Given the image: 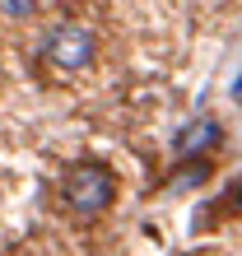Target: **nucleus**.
Returning a JSON list of instances; mask_svg holds the SVG:
<instances>
[{
	"label": "nucleus",
	"instance_id": "obj_2",
	"mask_svg": "<svg viewBox=\"0 0 242 256\" xmlns=\"http://www.w3.org/2000/svg\"><path fill=\"white\" fill-rule=\"evenodd\" d=\"M42 56L52 66H60V70H84L94 61V33L80 28V24H60V28H52L42 38Z\"/></svg>",
	"mask_w": 242,
	"mask_h": 256
},
{
	"label": "nucleus",
	"instance_id": "obj_1",
	"mask_svg": "<svg viewBox=\"0 0 242 256\" xmlns=\"http://www.w3.org/2000/svg\"><path fill=\"white\" fill-rule=\"evenodd\" d=\"M112 196H116V182L102 163H80L66 177V205L74 214H98V210L112 205Z\"/></svg>",
	"mask_w": 242,
	"mask_h": 256
},
{
	"label": "nucleus",
	"instance_id": "obj_3",
	"mask_svg": "<svg viewBox=\"0 0 242 256\" xmlns=\"http://www.w3.org/2000/svg\"><path fill=\"white\" fill-rule=\"evenodd\" d=\"M219 140V122L214 116H196V122H186V130L177 135V154L186 158V154H200V149H210Z\"/></svg>",
	"mask_w": 242,
	"mask_h": 256
},
{
	"label": "nucleus",
	"instance_id": "obj_4",
	"mask_svg": "<svg viewBox=\"0 0 242 256\" xmlns=\"http://www.w3.org/2000/svg\"><path fill=\"white\" fill-rule=\"evenodd\" d=\"M33 10H38V0H0V14H10V19H28Z\"/></svg>",
	"mask_w": 242,
	"mask_h": 256
},
{
	"label": "nucleus",
	"instance_id": "obj_5",
	"mask_svg": "<svg viewBox=\"0 0 242 256\" xmlns=\"http://www.w3.org/2000/svg\"><path fill=\"white\" fill-rule=\"evenodd\" d=\"M233 98L242 102V70H238V80H233Z\"/></svg>",
	"mask_w": 242,
	"mask_h": 256
},
{
	"label": "nucleus",
	"instance_id": "obj_6",
	"mask_svg": "<svg viewBox=\"0 0 242 256\" xmlns=\"http://www.w3.org/2000/svg\"><path fill=\"white\" fill-rule=\"evenodd\" d=\"M233 205H238V210H242V182H238V186H233Z\"/></svg>",
	"mask_w": 242,
	"mask_h": 256
}]
</instances>
